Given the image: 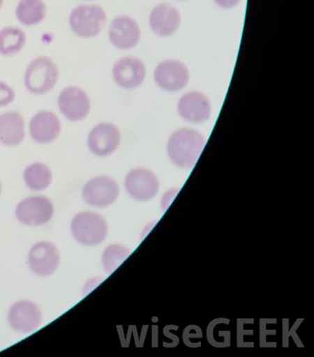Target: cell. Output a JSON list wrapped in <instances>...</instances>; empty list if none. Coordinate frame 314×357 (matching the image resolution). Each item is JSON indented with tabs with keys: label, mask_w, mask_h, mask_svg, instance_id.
Returning <instances> with one entry per match:
<instances>
[{
	"label": "cell",
	"mask_w": 314,
	"mask_h": 357,
	"mask_svg": "<svg viewBox=\"0 0 314 357\" xmlns=\"http://www.w3.org/2000/svg\"><path fill=\"white\" fill-rule=\"evenodd\" d=\"M29 130L32 139L37 144H50L60 135L61 131L60 119L53 112H39L31 118Z\"/></svg>",
	"instance_id": "e0dca14e"
},
{
	"label": "cell",
	"mask_w": 314,
	"mask_h": 357,
	"mask_svg": "<svg viewBox=\"0 0 314 357\" xmlns=\"http://www.w3.org/2000/svg\"><path fill=\"white\" fill-rule=\"evenodd\" d=\"M109 39L112 45L119 50H131L141 40V29L130 16H117L110 25Z\"/></svg>",
	"instance_id": "8fae6325"
},
{
	"label": "cell",
	"mask_w": 314,
	"mask_h": 357,
	"mask_svg": "<svg viewBox=\"0 0 314 357\" xmlns=\"http://www.w3.org/2000/svg\"><path fill=\"white\" fill-rule=\"evenodd\" d=\"M119 196L117 182L109 176H96L85 184L82 197L86 204L95 208L112 205Z\"/></svg>",
	"instance_id": "8992f818"
},
{
	"label": "cell",
	"mask_w": 314,
	"mask_h": 357,
	"mask_svg": "<svg viewBox=\"0 0 314 357\" xmlns=\"http://www.w3.org/2000/svg\"><path fill=\"white\" fill-rule=\"evenodd\" d=\"M28 260L32 273L39 276H48L57 270L60 254L54 244L41 241L32 246Z\"/></svg>",
	"instance_id": "5bb4252c"
},
{
	"label": "cell",
	"mask_w": 314,
	"mask_h": 357,
	"mask_svg": "<svg viewBox=\"0 0 314 357\" xmlns=\"http://www.w3.org/2000/svg\"><path fill=\"white\" fill-rule=\"evenodd\" d=\"M179 1H186V0H179Z\"/></svg>",
	"instance_id": "4316f807"
},
{
	"label": "cell",
	"mask_w": 314,
	"mask_h": 357,
	"mask_svg": "<svg viewBox=\"0 0 314 357\" xmlns=\"http://www.w3.org/2000/svg\"><path fill=\"white\" fill-rule=\"evenodd\" d=\"M204 146L202 134L193 128H179L168 139V157L178 167L190 169L197 162Z\"/></svg>",
	"instance_id": "6da1fadb"
},
{
	"label": "cell",
	"mask_w": 314,
	"mask_h": 357,
	"mask_svg": "<svg viewBox=\"0 0 314 357\" xmlns=\"http://www.w3.org/2000/svg\"><path fill=\"white\" fill-rule=\"evenodd\" d=\"M181 24V13L170 4H158L149 15L150 29L160 37L172 36L179 31Z\"/></svg>",
	"instance_id": "2e32d148"
},
{
	"label": "cell",
	"mask_w": 314,
	"mask_h": 357,
	"mask_svg": "<svg viewBox=\"0 0 314 357\" xmlns=\"http://www.w3.org/2000/svg\"><path fill=\"white\" fill-rule=\"evenodd\" d=\"M154 79L156 84L165 92H179L189 83V70L178 60L163 61L156 67Z\"/></svg>",
	"instance_id": "5b68a950"
},
{
	"label": "cell",
	"mask_w": 314,
	"mask_h": 357,
	"mask_svg": "<svg viewBox=\"0 0 314 357\" xmlns=\"http://www.w3.org/2000/svg\"><path fill=\"white\" fill-rule=\"evenodd\" d=\"M24 181L32 190H43L52 182V172L44 163L36 162L29 165L24 171Z\"/></svg>",
	"instance_id": "44dd1931"
},
{
	"label": "cell",
	"mask_w": 314,
	"mask_h": 357,
	"mask_svg": "<svg viewBox=\"0 0 314 357\" xmlns=\"http://www.w3.org/2000/svg\"><path fill=\"white\" fill-rule=\"evenodd\" d=\"M130 255V250L120 244H112L107 247L102 255V265L105 272L108 273L114 272Z\"/></svg>",
	"instance_id": "7402d4cb"
},
{
	"label": "cell",
	"mask_w": 314,
	"mask_h": 357,
	"mask_svg": "<svg viewBox=\"0 0 314 357\" xmlns=\"http://www.w3.org/2000/svg\"><path fill=\"white\" fill-rule=\"evenodd\" d=\"M54 206L45 196H31L18 204L15 214L18 221L24 225L38 227L52 219Z\"/></svg>",
	"instance_id": "52a82bcc"
},
{
	"label": "cell",
	"mask_w": 314,
	"mask_h": 357,
	"mask_svg": "<svg viewBox=\"0 0 314 357\" xmlns=\"http://www.w3.org/2000/svg\"><path fill=\"white\" fill-rule=\"evenodd\" d=\"M15 90L8 85L7 83L0 82V108L12 104L15 101Z\"/></svg>",
	"instance_id": "603a6c76"
},
{
	"label": "cell",
	"mask_w": 314,
	"mask_h": 357,
	"mask_svg": "<svg viewBox=\"0 0 314 357\" xmlns=\"http://www.w3.org/2000/svg\"><path fill=\"white\" fill-rule=\"evenodd\" d=\"M15 15L23 25H38L47 15V7L43 0H21L16 8Z\"/></svg>",
	"instance_id": "d6986e66"
},
{
	"label": "cell",
	"mask_w": 314,
	"mask_h": 357,
	"mask_svg": "<svg viewBox=\"0 0 314 357\" xmlns=\"http://www.w3.org/2000/svg\"><path fill=\"white\" fill-rule=\"evenodd\" d=\"M125 188L133 199L149 201L158 195L160 182L152 171L146 168H136L127 174Z\"/></svg>",
	"instance_id": "ba28073f"
},
{
	"label": "cell",
	"mask_w": 314,
	"mask_h": 357,
	"mask_svg": "<svg viewBox=\"0 0 314 357\" xmlns=\"http://www.w3.org/2000/svg\"><path fill=\"white\" fill-rule=\"evenodd\" d=\"M147 77V67L135 57L120 59L112 68V77L119 87L131 90L143 84Z\"/></svg>",
	"instance_id": "7c38bea8"
},
{
	"label": "cell",
	"mask_w": 314,
	"mask_h": 357,
	"mask_svg": "<svg viewBox=\"0 0 314 357\" xmlns=\"http://www.w3.org/2000/svg\"><path fill=\"white\" fill-rule=\"evenodd\" d=\"M25 138V122L17 112L0 115V144L5 146H17Z\"/></svg>",
	"instance_id": "ac0fdd59"
},
{
	"label": "cell",
	"mask_w": 314,
	"mask_h": 357,
	"mask_svg": "<svg viewBox=\"0 0 314 357\" xmlns=\"http://www.w3.org/2000/svg\"><path fill=\"white\" fill-rule=\"evenodd\" d=\"M106 22V12L98 5H82L75 8L69 16L72 31L85 39L98 36Z\"/></svg>",
	"instance_id": "277c9868"
},
{
	"label": "cell",
	"mask_w": 314,
	"mask_h": 357,
	"mask_svg": "<svg viewBox=\"0 0 314 357\" xmlns=\"http://www.w3.org/2000/svg\"><path fill=\"white\" fill-rule=\"evenodd\" d=\"M27 43L25 32L16 26H6L0 31V55L15 56L22 51Z\"/></svg>",
	"instance_id": "ffe728a7"
},
{
	"label": "cell",
	"mask_w": 314,
	"mask_h": 357,
	"mask_svg": "<svg viewBox=\"0 0 314 357\" xmlns=\"http://www.w3.org/2000/svg\"><path fill=\"white\" fill-rule=\"evenodd\" d=\"M71 231L80 243L95 246L103 243L108 236V225L103 217L95 212H80L72 220Z\"/></svg>",
	"instance_id": "3957f363"
},
{
	"label": "cell",
	"mask_w": 314,
	"mask_h": 357,
	"mask_svg": "<svg viewBox=\"0 0 314 357\" xmlns=\"http://www.w3.org/2000/svg\"><path fill=\"white\" fill-rule=\"evenodd\" d=\"M59 79V68L50 58L34 59L29 64L25 73V86L29 93L45 95L55 87Z\"/></svg>",
	"instance_id": "7a4b0ae2"
},
{
	"label": "cell",
	"mask_w": 314,
	"mask_h": 357,
	"mask_svg": "<svg viewBox=\"0 0 314 357\" xmlns=\"http://www.w3.org/2000/svg\"><path fill=\"white\" fill-rule=\"evenodd\" d=\"M8 319L15 331L28 334L41 324L42 312L38 305L31 301H18L10 308Z\"/></svg>",
	"instance_id": "4fadbf2b"
},
{
	"label": "cell",
	"mask_w": 314,
	"mask_h": 357,
	"mask_svg": "<svg viewBox=\"0 0 314 357\" xmlns=\"http://www.w3.org/2000/svg\"><path fill=\"white\" fill-rule=\"evenodd\" d=\"M179 116L192 123H202L211 118V104L208 96L197 91L185 93L178 103Z\"/></svg>",
	"instance_id": "9a60e30c"
},
{
	"label": "cell",
	"mask_w": 314,
	"mask_h": 357,
	"mask_svg": "<svg viewBox=\"0 0 314 357\" xmlns=\"http://www.w3.org/2000/svg\"><path fill=\"white\" fill-rule=\"evenodd\" d=\"M59 109L66 119L79 122L90 114L91 102L87 93L79 87H66L58 98Z\"/></svg>",
	"instance_id": "9c48e42d"
},
{
	"label": "cell",
	"mask_w": 314,
	"mask_h": 357,
	"mask_svg": "<svg viewBox=\"0 0 314 357\" xmlns=\"http://www.w3.org/2000/svg\"><path fill=\"white\" fill-rule=\"evenodd\" d=\"M120 142V130L112 123H98L88 136V147L94 155L98 157L112 154L119 146Z\"/></svg>",
	"instance_id": "30bf717a"
},
{
	"label": "cell",
	"mask_w": 314,
	"mask_h": 357,
	"mask_svg": "<svg viewBox=\"0 0 314 357\" xmlns=\"http://www.w3.org/2000/svg\"><path fill=\"white\" fill-rule=\"evenodd\" d=\"M2 5H3V0H0V9H1Z\"/></svg>",
	"instance_id": "d4e9b609"
},
{
	"label": "cell",
	"mask_w": 314,
	"mask_h": 357,
	"mask_svg": "<svg viewBox=\"0 0 314 357\" xmlns=\"http://www.w3.org/2000/svg\"><path fill=\"white\" fill-rule=\"evenodd\" d=\"M0 192H1V183H0Z\"/></svg>",
	"instance_id": "484cf974"
},
{
	"label": "cell",
	"mask_w": 314,
	"mask_h": 357,
	"mask_svg": "<svg viewBox=\"0 0 314 357\" xmlns=\"http://www.w3.org/2000/svg\"><path fill=\"white\" fill-rule=\"evenodd\" d=\"M214 1L217 6L222 8V9L229 10L237 6L241 0H214Z\"/></svg>",
	"instance_id": "cb8c5ba5"
}]
</instances>
